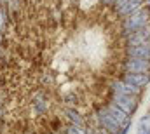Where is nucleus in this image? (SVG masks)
<instances>
[{
	"label": "nucleus",
	"mask_w": 150,
	"mask_h": 134,
	"mask_svg": "<svg viewBox=\"0 0 150 134\" xmlns=\"http://www.w3.org/2000/svg\"><path fill=\"white\" fill-rule=\"evenodd\" d=\"M149 19H150V11L145 9V7H140V9H136L134 12L124 16L122 30H124V33L127 35V33H131L133 30H136V28L145 26V25L149 23Z\"/></svg>",
	"instance_id": "nucleus-1"
},
{
	"label": "nucleus",
	"mask_w": 150,
	"mask_h": 134,
	"mask_svg": "<svg viewBox=\"0 0 150 134\" xmlns=\"http://www.w3.org/2000/svg\"><path fill=\"white\" fill-rule=\"evenodd\" d=\"M112 103L115 106H119L120 110H124L127 115H131V113H134V110L138 108V101L134 96H126V94H113V99Z\"/></svg>",
	"instance_id": "nucleus-2"
},
{
	"label": "nucleus",
	"mask_w": 150,
	"mask_h": 134,
	"mask_svg": "<svg viewBox=\"0 0 150 134\" xmlns=\"http://www.w3.org/2000/svg\"><path fill=\"white\" fill-rule=\"evenodd\" d=\"M122 80L142 89L150 82V71H126L122 75Z\"/></svg>",
	"instance_id": "nucleus-3"
},
{
	"label": "nucleus",
	"mask_w": 150,
	"mask_h": 134,
	"mask_svg": "<svg viewBox=\"0 0 150 134\" xmlns=\"http://www.w3.org/2000/svg\"><path fill=\"white\" fill-rule=\"evenodd\" d=\"M126 71H150V58H127L124 61Z\"/></svg>",
	"instance_id": "nucleus-4"
},
{
	"label": "nucleus",
	"mask_w": 150,
	"mask_h": 134,
	"mask_svg": "<svg viewBox=\"0 0 150 134\" xmlns=\"http://www.w3.org/2000/svg\"><path fill=\"white\" fill-rule=\"evenodd\" d=\"M143 42H150V28L147 25L127 33V45H136V44H143Z\"/></svg>",
	"instance_id": "nucleus-5"
},
{
	"label": "nucleus",
	"mask_w": 150,
	"mask_h": 134,
	"mask_svg": "<svg viewBox=\"0 0 150 134\" xmlns=\"http://www.w3.org/2000/svg\"><path fill=\"white\" fill-rule=\"evenodd\" d=\"M112 89L113 92H117V94H126V96H138L140 94V87H134V85H131V84H127V82H124V80H117V82H113L112 84Z\"/></svg>",
	"instance_id": "nucleus-6"
},
{
	"label": "nucleus",
	"mask_w": 150,
	"mask_h": 134,
	"mask_svg": "<svg viewBox=\"0 0 150 134\" xmlns=\"http://www.w3.org/2000/svg\"><path fill=\"white\" fill-rule=\"evenodd\" d=\"M107 111L110 113V117H112L113 120L119 124V126H126V124H131V115H127L124 110H120L119 106H115L113 103H110L108 106H107Z\"/></svg>",
	"instance_id": "nucleus-7"
},
{
	"label": "nucleus",
	"mask_w": 150,
	"mask_h": 134,
	"mask_svg": "<svg viewBox=\"0 0 150 134\" xmlns=\"http://www.w3.org/2000/svg\"><path fill=\"white\" fill-rule=\"evenodd\" d=\"M126 52L131 58H150V42L136 44V45H127Z\"/></svg>",
	"instance_id": "nucleus-8"
},
{
	"label": "nucleus",
	"mask_w": 150,
	"mask_h": 134,
	"mask_svg": "<svg viewBox=\"0 0 150 134\" xmlns=\"http://www.w3.org/2000/svg\"><path fill=\"white\" fill-rule=\"evenodd\" d=\"M98 118H100V122H101V126L105 127V129H108L112 134H117L119 133V129H120V126L113 120L112 117H110V113L107 111V110H101L100 113H98Z\"/></svg>",
	"instance_id": "nucleus-9"
},
{
	"label": "nucleus",
	"mask_w": 150,
	"mask_h": 134,
	"mask_svg": "<svg viewBox=\"0 0 150 134\" xmlns=\"http://www.w3.org/2000/svg\"><path fill=\"white\" fill-rule=\"evenodd\" d=\"M140 7H143V0H126L120 5H117V14L119 16H127V14L134 12Z\"/></svg>",
	"instance_id": "nucleus-10"
},
{
	"label": "nucleus",
	"mask_w": 150,
	"mask_h": 134,
	"mask_svg": "<svg viewBox=\"0 0 150 134\" xmlns=\"http://www.w3.org/2000/svg\"><path fill=\"white\" fill-rule=\"evenodd\" d=\"M136 134H150V115H145L140 118Z\"/></svg>",
	"instance_id": "nucleus-11"
},
{
	"label": "nucleus",
	"mask_w": 150,
	"mask_h": 134,
	"mask_svg": "<svg viewBox=\"0 0 150 134\" xmlns=\"http://www.w3.org/2000/svg\"><path fill=\"white\" fill-rule=\"evenodd\" d=\"M67 117H68V118H70V120L74 122L75 126H82V124H84L82 117H80V115H79V113L75 111L74 108H68V110H67Z\"/></svg>",
	"instance_id": "nucleus-12"
},
{
	"label": "nucleus",
	"mask_w": 150,
	"mask_h": 134,
	"mask_svg": "<svg viewBox=\"0 0 150 134\" xmlns=\"http://www.w3.org/2000/svg\"><path fill=\"white\" fill-rule=\"evenodd\" d=\"M47 106H49V103L44 99V98H38V99L35 101V108H37L38 113H44V111L47 110Z\"/></svg>",
	"instance_id": "nucleus-13"
},
{
	"label": "nucleus",
	"mask_w": 150,
	"mask_h": 134,
	"mask_svg": "<svg viewBox=\"0 0 150 134\" xmlns=\"http://www.w3.org/2000/svg\"><path fill=\"white\" fill-rule=\"evenodd\" d=\"M67 134H87L84 129H80V126H75V124H72V126H68L67 127Z\"/></svg>",
	"instance_id": "nucleus-14"
},
{
	"label": "nucleus",
	"mask_w": 150,
	"mask_h": 134,
	"mask_svg": "<svg viewBox=\"0 0 150 134\" xmlns=\"http://www.w3.org/2000/svg\"><path fill=\"white\" fill-rule=\"evenodd\" d=\"M5 18H7L5 9H2V7H0V32H2V30H4V26H5Z\"/></svg>",
	"instance_id": "nucleus-15"
},
{
	"label": "nucleus",
	"mask_w": 150,
	"mask_h": 134,
	"mask_svg": "<svg viewBox=\"0 0 150 134\" xmlns=\"http://www.w3.org/2000/svg\"><path fill=\"white\" fill-rule=\"evenodd\" d=\"M122 2H126V0H113V4H115V7H117V5H120Z\"/></svg>",
	"instance_id": "nucleus-16"
},
{
	"label": "nucleus",
	"mask_w": 150,
	"mask_h": 134,
	"mask_svg": "<svg viewBox=\"0 0 150 134\" xmlns=\"http://www.w3.org/2000/svg\"><path fill=\"white\" fill-rule=\"evenodd\" d=\"M103 4H113V0H101Z\"/></svg>",
	"instance_id": "nucleus-17"
},
{
	"label": "nucleus",
	"mask_w": 150,
	"mask_h": 134,
	"mask_svg": "<svg viewBox=\"0 0 150 134\" xmlns=\"http://www.w3.org/2000/svg\"><path fill=\"white\" fill-rule=\"evenodd\" d=\"M149 4H150V0H149Z\"/></svg>",
	"instance_id": "nucleus-18"
}]
</instances>
